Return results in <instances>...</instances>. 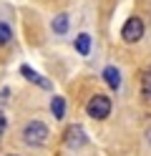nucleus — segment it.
I'll use <instances>...</instances> for the list:
<instances>
[{
  "mask_svg": "<svg viewBox=\"0 0 151 156\" xmlns=\"http://www.w3.org/2000/svg\"><path fill=\"white\" fill-rule=\"evenodd\" d=\"M5 131V116H3V111H0V133Z\"/></svg>",
  "mask_w": 151,
  "mask_h": 156,
  "instance_id": "f8f14e48",
  "label": "nucleus"
},
{
  "mask_svg": "<svg viewBox=\"0 0 151 156\" xmlns=\"http://www.w3.org/2000/svg\"><path fill=\"white\" fill-rule=\"evenodd\" d=\"M23 141L28 146H43L48 141V126L43 121H30L23 129Z\"/></svg>",
  "mask_w": 151,
  "mask_h": 156,
  "instance_id": "f257e3e1",
  "label": "nucleus"
},
{
  "mask_svg": "<svg viewBox=\"0 0 151 156\" xmlns=\"http://www.w3.org/2000/svg\"><path fill=\"white\" fill-rule=\"evenodd\" d=\"M103 81L108 83V88H113V91L121 88V73L116 71V66H106V71H103Z\"/></svg>",
  "mask_w": 151,
  "mask_h": 156,
  "instance_id": "39448f33",
  "label": "nucleus"
},
{
  "mask_svg": "<svg viewBox=\"0 0 151 156\" xmlns=\"http://www.w3.org/2000/svg\"><path fill=\"white\" fill-rule=\"evenodd\" d=\"M50 113H53L58 121L66 116V98H63V96H56V98L50 101Z\"/></svg>",
  "mask_w": 151,
  "mask_h": 156,
  "instance_id": "423d86ee",
  "label": "nucleus"
},
{
  "mask_svg": "<svg viewBox=\"0 0 151 156\" xmlns=\"http://www.w3.org/2000/svg\"><path fill=\"white\" fill-rule=\"evenodd\" d=\"M76 51H78L81 55H86V53L91 51V38H88L86 33H83V35H78V38H76Z\"/></svg>",
  "mask_w": 151,
  "mask_h": 156,
  "instance_id": "1a4fd4ad",
  "label": "nucleus"
},
{
  "mask_svg": "<svg viewBox=\"0 0 151 156\" xmlns=\"http://www.w3.org/2000/svg\"><path fill=\"white\" fill-rule=\"evenodd\" d=\"M121 35H124L126 43L141 41V35H144V23H141L138 18H128V20L124 23V28H121Z\"/></svg>",
  "mask_w": 151,
  "mask_h": 156,
  "instance_id": "20e7f679",
  "label": "nucleus"
},
{
  "mask_svg": "<svg viewBox=\"0 0 151 156\" xmlns=\"http://www.w3.org/2000/svg\"><path fill=\"white\" fill-rule=\"evenodd\" d=\"M8 156H18V154H8Z\"/></svg>",
  "mask_w": 151,
  "mask_h": 156,
  "instance_id": "4468645a",
  "label": "nucleus"
},
{
  "mask_svg": "<svg viewBox=\"0 0 151 156\" xmlns=\"http://www.w3.org/2000/svg\"><path fill=\"white\" fill-rule=\"evenodd\" d=\"M141 91H144V98L151 101V68L144 71V78H141Z\"/></svg>",
  "mask_w": 151,
  "mask_h": 156,
  "instance_id": "6e6552de",
  "label": "nucleus"
},
{
  "mask_svg": "<svg viewBox=\"0 0 151 156\" xmlns=\"http://www.w3.org/2000/svg\"><path fill=\"white\" fill-rule=\"evenodd\" d=\"M88 116L91 119H96V121H101V119H106V116L111 113V101L106 98V96H101V93H96L93 98L88 101Z\"/></svg>",
  "mask_w": 151,
  "mask_h": 156,
  "instance_id": "f03ea898",
  "label": "nucleus"
},
{
  "mask_svg": "<svg viewBox=\"0 0 151 156\" xmlns=\"http://www.w3.org/2000/svg\"><path fill=\"white\" fill-rule=\"evenodd\" d=\"M66 30H68V15L53 18V33H66Z\"/></svg>",
  "mask_w": 151,
  "mask_h": 156,
  "instance_id": "9d476101",
  "label": "nucleus"
},
{
  "mask_svg": "<svg viewBox=\"0 0 151 156\" xmlns=\"http://www.w3.org/2000/svg\"><path fill=\"white\" fill-rule=\"evenodd\" d=\"M149 141H151V129H149Z\"/></svg>",
  "mask_w": 151,
  "mask_h": 156,
  "instance_id": "ddd939ff",
  "label": "nucleus"
},
{
  "mask_svg": "<svg viewBox=\"0 0 151 156\" xmlns=\"http://www.w3.org/2000/svg\"><path fill=\"white\" fill-rule=\"evenodd\" d=\"M20 71H23V76L28 78V81H33V83H38L40 88H48V81H45V78H40V76L35 73V71H30L28 66H23V68H20Z\"/></svg>",
  "mask_w": 151,
  "mask_h": 156,
  "instance_id": "0eeeda50",
  "label": "nucleus"
},
{
  "mask_svg": "<svg viewBox=\"0 0 151 156\" xmlns=\"http://www.w3.org/2000/svg\"><path fill=\"white\" fill-rule=\"evenodd\" d=\"M63 141H66V146L68 149H81V146H86V131H83V126H78V123H73V126H68L66 129V133H63Z\"/></svg>",
  "mask_w": 151,
  "mask_h": 156,
  "instance_id": "7ed1b4c3",
  "label": "nucleus"
},
{
  "mask_svg": "<svg viewBox=\"0 0 151 156\" xmlns=\"http://www.w3.org/2000/svg\"><path fill=\"white\" fill-rule=\"evenodd\" d=\"M13 41V30H10L8 23H0V45H8Z\"/></svg>",
  "mask_w": 151,
  "mask_h": 156,
  "instance_id": "9b49d317",
  "label": "nucleus"
}]
</instances>
